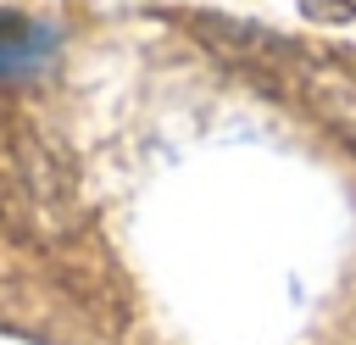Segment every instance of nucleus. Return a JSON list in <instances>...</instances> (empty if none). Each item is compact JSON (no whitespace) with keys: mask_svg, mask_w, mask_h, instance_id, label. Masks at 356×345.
I'll return each mask as SVG.
<instances>
[{"mask_svg":"<svg viewBox=\"0 0 356 345\" xmlns=\"http://www.w3.org/2000/svg\"><path fill=\"white\" fill-rule=\"evenodd\" d=\"M56 50V28H44L39 17L0 6V78H22L33 67H44Z\"/></svg>","mask_w":356,"mask_h":345,"instance_id":"f03ea898","label":"nucleus"},{"mask_svg":"<svg viewBox=\"0 0 356 345\" xmlns=\"http://www.w3.org/2000/svg\"><path fill=\"white\" fill-rule=\"evenodd\" d=\"M234 56H250L261 61L267 78L289 83L295 95H306V106H317L323 122H334L345 134V145H356V61L350 56H334V50H306V45H289L278 33H261V28H239V22H222Z\"/></svg>","mask_w":356,"mask_h":345,"instance_id":"f257e3e1","label":"nucleus"}]
</instances>
